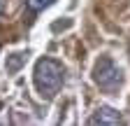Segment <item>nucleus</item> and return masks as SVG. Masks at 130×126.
<instances>
[{
    "label": "nucleus",
    "mask_w": 130,
    "mask_h": 126,
    "mask_svg": "<svg viewBox=\"0 0 130 126\" xmlns=\"http://www.w3.org/2000/svg\"><path fill=\"white\" fill-rule=\"evenodd\" d=\"M35 86L42 98H54L63 86V66L54 58H40L35 63Z\"/></svg>",
    "instance_id": "1"
},
{
    "label": "nucleus",
    "mask_w": 130,
    "mask_h": 126,
    "mask_svg": "<svg viewBox=\"0 0 130 126\" xmlns=\"http://www.w3.org/2000/svg\"><path fill=\"white\" fill-rule=\"evenodd\" d=\"M23 54H14L9 61H7V70H19V66H21V63H23Z\"/></svg>",
    "instance_id": "5"
},
{
    "label": "nucleus",
    "mask_w": 130,
    "mask_h": 126,
    "mask_svg": "<svg viewBox=\"0 0 130 126\" xmlns=\"http://www.w3.org/2000/svg\"><path fill=\"white\" fill-rule=\"evenodd\" d=\"M5 9H7V0H0V14H3Z\"/></svg>",
    "instance_id": "6"
},
{
    "label": "nucleus",
    "mask_w": 130,
    "mask_h": 126,
    "mask_svg": "<svg viewBox=\"0 0 130 126\" xmlns=\"http://www.w3.org/2000/svg\"><path fill=\"white\" fill-rule=\"evenodd\" d=\"M26 3H28V7H30L32 12H42L44 7H49V5H51L54 0H26Z\"/></svg>",
    "instance_id": "4"
},
{
    "label": "nucleus",
    "mask_w": 130,
    "mask_h": 126,
    "mask_svg": "<svg viewBox=\"0 0 130 126\" xmlns=\"http://www.w3.org/2000/svg\"><path fill=\"white\" fill-rule=\"evenodd\" d=\"M93 82L100 89H105V91H116L121 86V82H123V72L111 58L105 56V58L98 61L95 68H93Z\"/></svg>",
    "instance_id": "2"
},
{
    "label": "nucleus",
    "mask_w": 130,
    "mask_h": 126,
    "mask_svg": "<svg viewBox=\"0 0 130 126\" xmlns=\"http://www.w3.org/2000/svg\"><path fill=\"white\" fill-rule=\"evenodd\" d=\"M123 119H121V115L116 112L114 107H98L95 110V115H91V119H88V124H111V126H116V124H121Z\"/></svg>",
    "instance_id": "3"
}]
</instances>
